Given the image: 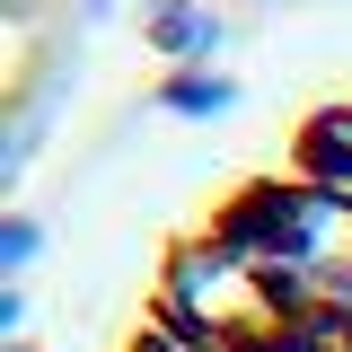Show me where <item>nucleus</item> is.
Returning a JSON list of instances; mask_svg holds the SVG:
<instances>
[{
  "instance_id": "obj_1",
  "label": "nucleus",
  "mask_w": 352,
  "mask_h": 352,
  "mask_svg": "<svg viewBox=\"0 0 352 352\" xmlns=\"http://www.w3.org/2000/svg\"><path fill=\"white\" fill-rule=\"evenodd\" d=\"M106 352H352V80L300 97L159 229Z\"/></svg>"
}]
</instances>
